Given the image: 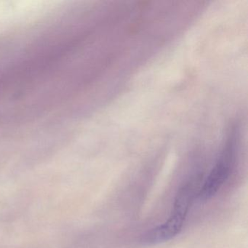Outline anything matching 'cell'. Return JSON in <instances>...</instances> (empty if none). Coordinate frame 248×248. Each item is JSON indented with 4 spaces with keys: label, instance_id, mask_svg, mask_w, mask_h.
Masks as SVG:
<instances>
[{
    "label": "cell",
    "instance_id": "2",
    "mask_svg": "<svg viewBox=\"0 0 248 248\" xmlns=\"http://www.w3.org/2000/svg\"><path fill=\"white\" fill-rule=\"evenodd\" d=\"M186 213L172 210L169 218L162 224L148 231L142 238L145 245H155L170 240L181 232L185 221Z\"/></svg>",
    "mask_w": 248,
    "mask_h": 248
},
{
    "label": "cell",
    "instance_id": "1",
    "mask_svg": "<svg viewBox=\"0 0 248 248\" xmlns=\"http://www.w3.org/2000/svg\"><path fill=\"white\" fill-rule=\"evenodd\" d=\"M232 154L233 149L232 144H229L199 191L198 197L200 201L206 202L210 200L225 184L231 173Z\"/></svg>",
    "mask_w": 248,
    "mask_h": 248
}]
</instances>
